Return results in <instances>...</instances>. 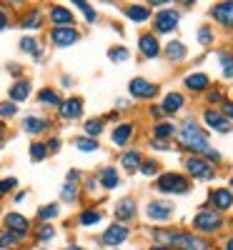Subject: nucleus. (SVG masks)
Returning a JSON list of instances; mask_svg holds the SVG:
<instances>
[{"instance_id":"obj_14","label":"nucleus","mask_w":233,"mask_h":250,"mask_svg":"<svg viewBox=\"0 0 233 250\" xmlns=\"http://www.w3.org/2000/svg\"><path fill=\"white\" fill-rule=\"evenodd\" d=\"M58 113L63 120H78L83 115V98H66L58 105Z\"/></svg>"},{"instance_id":"obj_44","label":"nucleus","mask_w":233,"mask_h":250,"mask_svg":"<svg viewBox=\"0 0 233 250\" xmlns=\"http://www.w3.org/2000/svg\"><path fill=\"white\" fill-rule=\"evenodd\" d=\"M20 240L13 235V233H8V230H3V233H0V248H3V250H8V248H15Z\"/></svg>"},{"instance_id":"obj_47","label":"nucleus","mask_w":233,"mask_h":250,"mask_svg":"<svg viewBox=\"0 0 233 250\" xmlns=\"http://www.w3.org/2000/svg\"><path fill=\"white\" fill-rule=\"evenodd\" d=\"M221 115L233 125V100H223V103H221Z\"/></svg>"},{"instance_id":"obj_7","label":"nucleus","mask_w":233,"mask_h":250,"mask_svg":"<svg viewBox=\"0 0 233 250\" xmlns=\"http://www.w3.org/2000/svg\"><path fill=\"white\" fill-rule=\"evenodd\" d=\"M145 215H148V220H153V223L171 220L173 218V203H168V200H151L145 205Z\"/></svg>"},{"instance_id":"obj_51","label":"nucleus","mask_w":233,"mask_h":250,"mask_svg":"<svg viewBox=\"0 0 233 250\" xmlns=\"http://www.w3.org/2000/svg\"><path fill=\"white\" fill-rule=\"evenodd\" d=\"M86 190H88V193H95V190H98V178H88V180H86Z\"/></svg>"},{"instance_id":"obj_8","label":"nucleus","mask_w":233,"mask_h":250,"mask_svg":"<svg viewBox=\"0 0 233 250\" xmlns=\"http://www.w3.org/2000/svg\"><path fill=\"white\" fill-rule=\"evenodd\" d=\"M80 40V33L75 25H68V28H53L50 30V43L55 48H70Z\"/></svg>"},{"instance_id":"obj_41","label":"nucleus","mask_w":233,"mask_h":250,"mask_svg":"<svg viewBox=\"0 0 233 250\" xmlns=\"http://www.w3.org/2000/svg\"><path fill=\"white\" fill-rule=\"evenodd\" d=\"M108 58H111L113 62H123V60H128V58H131V53H128V48L116 45V48H111V50H108Z\"/></svg>"},{"instance_id":"obj_55","label":"nucleus","mask_w":233,"mask_h":250,"mask_svg":"<svg viewBox=\"0 0 233 250\" xmlns=\"http://www.w3.org/2000/svg\"><path fill=\"white\" fill-rule=\"evenodd\" d=\"M223 250H233V235H231V238H226V243H223Z\"/></svg>"},{"instance_id":"obj_46","label":"nucleus","mask_w":233,"mask_h":250,"mask_svg":"<svg viewBox=\"0 0 233 250\" xmlns=\"http://www.w3.org/2000/svg\"><path fill=\"white\" fill-rule=\"evenodd\" d=\"M198 40H201V45H210V43H213V30H210V28H198Z\"/></svg>"},{"instance_id":"obj_34","label":"nucleus","mask_w":233,"mask_h":250,"mask_svg":"<svg viewBox=\"0 0 233 250\" xmlns=\"http://www.w3.org/2000/svg\"><path fill=\"white\" fill-rule=\"evenodd\" d=\"M73 145L80 150V153H95L100 145H98V140H93V138H86V135H80V138H75L73 140Z\"/></svg>"},{"instance_id":"obj_2","label":"nucleus","mask_w":233,"mask_h":250,"mask_svg":"<svg viewBox=\"0 0 233 250\" xmlns=\"http://www.w3.org/2000/svg\"><path fill=\"white\" fill-rule=\"evenodd\" d=\"M176 135H178V143L183 145L186 150L193 153V155H201V158H203L208 150H213V148H210V143H208V133L201 128L193 118H188L181 128H178Z\"/></svg>"},{"instance_id":"obj_52","label":"nucleus","mask_w":233,"mask_h":250,"mask_svg":"<svg viewBox=\"0 0 233 250\" xmlns=\"http://www.w3.org/2000/svg\"><path fill=\"white\" fill-rule=\"evenodd\" d=\"M80 178H83V175H80L78 170H70V173H68V183H78Z\"/></svg>"},{"instance_id":"obj_27","label":"nucleus","mask_w":233,"mask_h":250,"mask_svg":"<svg viewBox=\"0 0 233 250\" xmlns=\"http://www.w3.org/2000/svg\"><path fill=\"white\" fill-rule=\"evenodd\" d=\"M40 25H43V13L38 8H30L23 18H20V28H25V30H38Z\"/></svg>"},{"instance_id":"obj_49","label":"nucleus","mask_w":233,"mask_h":250,"mask_svg":"<svg viewBox=\"0 0 233 250\" xmlns=\"http://www.w3.org/2000/svg\"><path fill=\"white\" fill-rule=\"evenodd\" d=\"M46 148H48V155H50V153H58V150H60V138H50V140L46 143Z\"/></svg>"},{"instance_id":"obj_9","label":"nucleus","mask_w":233,"mask_h":250,"mask_svg":"<svg viewBox=\"0 0 233 250\" xmlns=\"http://www.w3.org/2000/svg\"><path fill=\"white\" fill-rule=\"evenodd\" d=\"M128 235H131V230L123 223H113L111 228H105V233L100 235V243L108 245V248H118L128 240Z\"/></svg>"},{"instance_id":"obj_39","label":"nucleus","mask_w":233,"mask_h":250,"mask_svg":"<svg viewBox=\"0 0 233 250\" xmlns=\"http://www.w3.org/2000/svg\"><path fill=\"white\" fill-rule=\"evenodd\" d=\"M83 15H86V20H88V23H95V20H98V13L93 10V5L91 3H83V0H75V3H73Z\"/></svg>"},{"instance_id":"obj_21","label":"nucleus","mask_w":233,"mask_h":250,"mask_svg":"<svg viewBox=\"0 0 233 250\" xmlns=\"http://www.w3.org/2000/svg\"><path fill=\"white\" fill-rule=\"evenodd\" d=\"M113 215H116V220H118V223L133 220V218H136V198H123V200H118Z\"/></svg>"},{"instance_id":"obj_23","label":"nucleus","mask_w":233,"mask_h":250,"mask_svg":"<svg viewBox=\"0 0 233 250\" xmlns=\"http://www.w3.org/2000/svg\"><path fill=\"white\" fill-rule=\"evenodd\" d=\"M163 53H165V58L171 62H183L188 58V48L181 43V40H171V43L163 48Z\"/></svg>"},{"instance_id":"obj_48","label":"nucleus","mask_w":233,"mask_h":250,"mask_svg":"<svg viewBox=\"0 0 233 250\" xmlns=\"http://www.w3.org/2000/svg\"><path fill=\"white\" fill-rule=\"evenodd\" d=\"M206 100H208V103H223V93H221L218 88H213V90L206 93Z\"/></svg>"},{"instance_id":"obj_31","label":"nucleus","mask_w":233,"mask_h":250,"mask_svg":"<svg viewBox=\"0 0 233 250\" xmlns=\"http://www.w3.org/2000/svg\"><path fill=\"white\" fill-rule=\"evenodd\" d=\"M103 128H105V120H103V118H91V120H86V125H83L86 138H93V140L103 133Z\"/></svg>"},{"instance_id":"obj_13","label":"nucleus","mask_w":233,"mask_h":250,"mask_svg":"<svg viewBox=\"0 0 233 250\" xmlns=\"http://www.w3.org/2000/svg\"><path fill=\"white\" fill-rule=\"evenodd\" d=\"M48 18H50L53 28H68V25H75V18H73V13H70L66 5H50Z\"/></svg>"},{"instance_id":"obj_11","label":"nucleus","mask_w":233,"mask_h":250,"mask_svg":"<svg viewBox=\"0 0 233 250\" xmlns=\"http://www.w3.org/2000/svg\"><path fill=\"white\" fill-rule=\"evenodd\" d=\"M178 10H161L153 18V30L156 33H173L178 25Z\"/></svg>"},{"instance_id":"obj_50","label":"nucleus","mask_w":233,"mask_h":250,"mask_svg":"<svg viewBox=\"0 0 233 250\" xmlns=\"http://www.w3.org/2000/svg\"><path fill=\"white\" fill-rule=\"evenodd\" d=\"M10 28V15L5 10H0V30H8Z\"/></svg>"},{"instance_id":"obj_40","label":"nucleus","mask_w":233,"mask_h":250,"mask_svg":"<svg viewBox=\"0 0 233 250\" xmlns=\"http://www.w3.org/2000/svg\"><path fill=\"white\" fill-rule=\"evenodd\" d=\"M48 158V148H46V143H33L30 145V160L40 163V160H46Z\"/></svg>"},{"instance_id":"obj_15","label":"nucleus","mask_w":233,"mask_h":250,"mask_svg":"<svg viewBox=\"0 0 233 250\" xmlns=\"http://www.w3.org/2000/svg\"><path fill=\"white\" fill-rule=\"evenodd\" d=\"M20 128H23V133H28V135H43L50 128V120L40 118V115H25Z\"/></svg>"},{"instance_id":"obj_17","label":"nucleus","mask_w":233,"mask_h":250,"mask_svg":"<svg viewBox=\"0 0 233 250\" xmlns=\"http://www.w3.org/2000/svg\"><path fill=\"white\" fill-rule=\"evenodd\" d=\"M203 123H206V128H210V130H216V133H228L233 125L221 115V110H206L203 113Z\"/></svg>"},{"instance_id":"obj_56","label":"nucleus","mask_w":233,"mask_h":250,"mask_svg":"<svg viewBox=\"0 0 233 250\" xmlns=\"http://www.w3.org/2000/svg\"><path fill=\"white\" fill-rule=\"evenodd\" d=\"M151 115H156V118H158V115H163V110H161V105H158V108H151Z\"/></svg>"},{"instance_id":"obj_54","label":"nucleus","mask_w":233,"mask_h":250,"mask_svg":"<svg viewBox=\"0 0 233 250\" xmlns=\"http://www.w3.org/2000/svg\"><path fill=\"white\" fill-rule=\"evenodd\" d=\"M5 138H8V130H5V125H0V145L5 143Z\"/></svg>"},{"instance_id":"obj_22","label":"nucleus","mask_w":233,"mask_h":250,"mask_svg":"<svg viewBox=\"0 0 233 250\" xmlns=\"http://www.w3.org/2000/svg\"><path fill=\"white\" fill-rule=\"evenodd\" d=\"M183 85H186L188 90H193V93H203V90L210 88V78H208L206 73H190V75H186Z\"/></svg>"},{"instance_id":"obj_36","label":"nucleus","mask_w":233,"mask_h":250,"mask_svg":"<svg viewBox=\"0 0 233 250\" xmlns=\"http://www.w3.org/2000/svg\"><path fill=\"white\" fill-rule=\"evenodd\" d=\"M55 238V228L50 225V223H40L38 228H35V240L38 243H48V240H53Z\"/></svg>"},{"instance_id":"obj_35","label":"nucleus","mask_w":233,"mask_h":250,"mask_svg":"<svg viewBox=\"0 0 233 250\" xmlns=\"http://www.w3.org/2000/svg\"><path fill=\"white\" fill-rule=\"evenodd\" d=\"M103 220V213L100 210H83L80 215H78V223L83 225V228H91V225H98Z\"/></svg>"},{"instance_id":"obj_25","label":"nucleus","mask_w":233,"mask_h":250,"mask_svg":"<svg viewBox=\"0 0 233 250\" xmlns=\"http://www.w3.org/2000/svg\"><path fill=\"white\" fill-rule=\"evenodd\" d=\"M140 163H143L140 150H125L120 155V168H125L128 173H138L140 170Z\"/></svg>"},{"instance_id":"obj_59","label":"nucleus","mask_w":233,"mask_h":250,"mask_svg":"<svg viewBox=\"0 0 233 250\" xmlns=\"http://www.w3.org/2000/svg\"><path fill=\"white\" fill-rule=\"evenodd\" d=\"M228 185H231V188H233V178H231V180H228ZM231 193H233V190H231Z\"/></svg>"},{"instance_id":"obj_19","label":"nucleus","mask_w":233,"mask_h":250,"mask_svg":"<svg viewBox=\"0 0 233 250\" xmlns=\"http://www.w3.org/2000/svg\"><path fill=\"white\" fill-rule=\"evenodd\" d=\"M210 18L218 20L223 28H233V3H216L210 8Z\"/></svg>"},{"instance_id":"obj_16","label":"nucleus","mask_w":233,"mask_h":250,"mask_svg":"<svg viewBox=\"0 0 233 250\" xmlns=\"http://www.w3.org/2000/svg\"><path fill=\"white\" fill-rule=\"evenodd\" d=\"M133 133H136V125L133 123H120V125H116L113 133H111V143L118 145V148H125V145L131 143Z\"/></svg>"},{"instance_id":"obj_53","label":"nucleus","mask_w":233,"mask_h":250,"mask_svg":"<svg viewBox=\"0 0 233 250\" xmlns=\"http://www.w3.org/2000/svg\"><path fill=\"white\" fill-rule=\"evenodd\" d=\"M8 70H10L13 75H20V65H18V62H10V65H8Z\"/></svg>"},{"instance_id":"obj_5","label":"nucleus","mask_w":233,"mask_h":250,"mask_svg":"<svg viewBox=\"0 0 233 250\" xmlns=\"http://www.w3.org/2000/svg\"><path fill=\"white\" fill-rule=\"evenodd\" d=\"M3 230L13 233L18 240H25L30 235V220L25 215H20V213H8L3 218Z\"/></svg>"},{"instance_id":"obj_3","label":"nucleus","mask_w":233,"mask_h":250,"mask_svg":"<svg viewBox=\"0 0 233 250\" xmlns=\"http://www.w3.org/2000/svg\"><path fill=\"white\" fill-rule=\"evenodd\" d=\"M188 188H190V180L181 173H163L156 180V190L168 193V195H183V193H188Z\"/></svg>"},{"instance_id":"obj_12","label":"nucleus","mask_w":233,"mask_h":250,"mask_svg":"<svg viewBox=\"0 0 233 250\" xmlns=\"http://www.w3.org/2000/svg\"><path fill=\"white\" fill-rule=\"evenodd\" d=\"M210 210H216V213H226L233 208V193L228 190V188H216V190H210Z\"/></svg>"},{"instance_id":"obj_38","label":"nucleus","mask_w":233,"mask_h":250,"mask_svg":"<svg viewBox=\"0 0 233 250\" xmlns=\"http://www.w3.org/2000/svg\"><path fill=\"white\" fill-rule=\"evenodd\" d=\"M218 60H221L223 75H226V78H233V53H226V50H221V53H218Z\"/></svg>"},{"instance_id":"obj_58","label":"nucleus","mask_w":233,"mask_h":250,"mask_svg":"<svg viewBox=\"0 0 233 250\" xmlns=\"http://www.w3.org/2000/svg\"><path fill=\"white\" fill-rule=\"evenodd\" d=\"M63 250H83V248H80V245H66Z\"/></svg>"},{"instance_id":"obj_42","label":"nucleus","mask_w":233,"mask_h":250,"mask_svg":"<svg viewBox=\"0 0 233 250\" xmlns=\"http://www.w3.org/2000/svg\"><path fill=\"white\" fill-rule=\"evenodd\" d=\"M13 115H18V105L10 103V100H3V103H0V120H8Z\"/></svg>"},{"instance_id":"obj_29","label":"nucleus","mask_w":233,"mask_h":250,"mask_svg":"<svg viewBox=\"0 0 233 250\" xmlns=\"http://www.w3.org/2000/svg\"><path fill=\"white\" fill-rule=\"evenodd\" d=\"M178 133V128H176V123H168V120H163V123H158L156 128H153V138L161 143V140H168V138H173Z\"/></svg>"},{"instance_id":"obj_20","label":"nucleus","mask_w":233,"mask_h":250,"mask_svg":"<svg viewBox=\"0 0 233 250\" xmlns=\"http://www.w3.org/2000/svg\"><path fill=\"white\" fill-rule=\"evenodd\" d=\"M30 90H33V85H30V80H15L13 85H10V90H8V95H10V103H25L28 98H30Z\"/></svg>"},{"instance_id":"obj_32","label":"nucleus","mask_w":233,"mask_h":250,"mask_svg":"<svg viewBox=\"0 0 233 250\" xmlns=\"http://www.w3.org/2000/svg\"><path fill=\"white\" fill-rule=\"evenodd\" d=\"M20 50L28 53V55H33V58H40V55H43V53H40L38 40H35L33 35H23V38H20Z\"/></svg>"},{"instance_id":"obj_18","label":"nucleus","mask_w":233,"mask_h":250,"mask_svg":"<svg viewBox=\"0 0 233 250\" xmlns=\"http://www.w3.org/2000/svg\"><path fill=\"white\" fill-rule=\"evenodd\" d=\"M138 48L145 58H158L161 55V43H158V38L156 33H143L138 38Z\"/></svg>"},{"instance_id":"obj_24","label":"nucleus","mask_w":233,"mask_h":250,"mask_svg":"<svg viewBox=\"0 0 233 250\" xmlns=\"http://www.w3.org/2000/svg\"><path fill=\"white\" fill-rule=\"evenodd\" d=\"M183 105H186V98H183V93H168V95L163 98V105H161V110H163L165 115H173V113H178Z\"/></svg>"},{"instance_id":"obj_57","label":"nucleus","mask_w":233,"mask_h":250,"mask_svg":"<svg viewBox=\"0 0 233 250\" xmlns=\"http://www.w3.org/2000/svg\"><path fill=\"white\" fill-rule=\"evenodd\" d=\"M148 250H171V248H165V245H153V248H148Z\"/></svg>"},{"instance_id":"obj_45","label":"nucleus","mask_w":233,"mask_h":250,"mask_svg":"<svg viewBox=\"0 0 233 250\" xmlns=\"http://www.w3.org/2000/svg\"><path fill=\"white\" fill-rule=\"evenodd\" d=\"M15 188H18V180H15V178H3V180H0V195L13 193Z\"/></svg>"},{"instance_id":"obj_30","label":"nucleus","mask_w":233,"mask_h":250,"mask_svg":"<svg viewBox=\"0 0 233 250\" xmlns=\"http://www.w3.org/2000/svg\"><path fill=\"white\" fill-rule=\"evenodd\" d=\"M125 18H131L133 23H145L148 18H151V8H145V5H128L125 8Z\"/></svg>"},{"instance_id":"obj_43","label":"nucleus","mask_w":233,"mask_h":250,"mask_svg":"<svg viewBox=\"0 0 233 250\" xmlns=\"http://www.w3.org/2000/svg\"><path fill=\"white\" fill-rule=\"evenodd\" d=\"M158 168H161V165H158L156 160H143V163H140V170H138V173H143V175H148V178H153V175L158 173Z\"/></svg>"},{"instance_id":"obj_6","label":"nucleus","mask_w":233,"mask_h":250,"mask_svg":"<svg viewBox=\"0 0 233 250\" xmlns=\"http://www.w3.org/2000/svg\"><path fill=\"white\" fill-rule=\"evenodd\" d=\"M186 170L193 175L196 180H210L216 175V170H213V163H208L206 158H201V155H190V158H186Z\"/></svg>"},{"instance_id":"obj_28","label":"nucleus","mask_w":233,"mask_h":250,"mask_svg":"<svg viewBox=\"0 0 233 250\" xmlns=\"http://www.w3.org/2000/svg\"><path fill=\"white\" fill-rule=\"evenodd\" d=\"M38 103H40V105H48V108H58L60 103H63V98H60V93L53 90V88H40Z\"/></svg>"},{"instance_id":"obj_37","label":"nucleus","mask_w":233,"mask_h":250,"mask_svg":"<svg viewBox=\"0 0 233 250\" xmlns=\"http://www.w3.org/2000/svg\"><path fill=\"white\" fill-rule=\"evenodd\" d=\"M58 215H60V208H58L55 203H50V205H43V208L38 210V220H40V223H50V220H55Z\"/></svg>"},{"instance_id":"obj_10","label":"nucleus","mask_w":233,"mask_h":250,"mask_svg":"<svg viewBox=\"0 0 233 250\" xmlns=\"http://www.w3.org/2000/svg\"><path fill=\"white\" fill-rule=\"evenodd\" d=\"M128 93L133 98H140V100H151V98L158 95V85L151 80H145V78H133L128 83Z\"/></svg>"},{"instance_id":"obj_1","label":"nucleus","mask_w":233,"mask_h":250,"mask_svg":"<svg viewBox=\"0 0 233 250\" xmlns=\"http://www.w3.org/2000/svg\"><path fill=\"white\" fill-rule=\"evenodd\" d=\"M153 240L156 245H165V248H176V250H210V243L193 235V233H186V230H153Z\"/></svg>"},{"instance_id":"obj_26","label":"nucleus","mask_w":233,"mask_h":250,"mask_svg":"<svg viewBox=\"0 0 233 250\" xmlns=\"http://www.w3.org/2000/svg\"><path fill=\"white\" fill-rule=\"evenodd\" d=\"M98 183H100L103 190H113V188H118V183H120V175H118L116 168H103L98 173Z\"/></svg>"},{"instance_id":"obj_33","label":"nucleus","mask_w":233,"mask_h":250,"mask_svg":"<svg viewBox=\"0 0 233 250\" xmlns=\"http://www.w3.org/2000/svg\"><path fill=\"white\" fill-rule=\"evenodd\" d=\"M78 195H80L78 183H68V180H66V185H63V190H60V200H63V203H75Z\"/></svg>"},{"instance_id":"obj_4","label":"nucleus","mask_w":233,"mask_h":250,"mask_svg":"<svg viewBox=\"0 0 233 250\" xmlns=\"http://www.w3.org/2000/svg\"><path fill=\"white\" fill-rule=\"evenodd\" d=\"M223 225H226L223 215L216 213V210H210V208H206V210H201L193 218V230H198V233H218Z\"/></svg>"}]
</instances>
